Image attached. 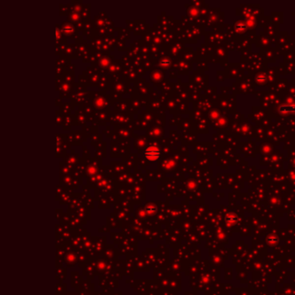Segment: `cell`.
<instances>
[{"instance_id": "1", "label": "cell", "mask_w": 295, "mask_h": 295, "mask_svg": "<svg viewBox=\"0 0 295 295\" xmlns=\"http://www.w3.org/2000/svg\"><path fill=\"white\" fill-rule=\"evenodd\" d=\"M144 155L149 160L155 161L160 156V150L156 146H151V147H148V148L144 151Z\"/></svg>"}]
</instances>
